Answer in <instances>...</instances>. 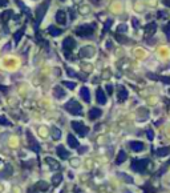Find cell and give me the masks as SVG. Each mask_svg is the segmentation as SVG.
Returning a JSON list of instances; mask_svg holds the SVG:
<instances>
[{
    "label": "cell",
    "instance_id": "6da1fadb",
    "mask_svg": "<svg viewBox=\"0 0 170 193\" xmlns=\"http://www.w3.org/2000/svg\"><path fill=\"white\" fill-rule=\"evenodd\" d=\"M148 164H149L148 158H135V160H133V161H132L130 168H132L134 172H140V173H142V172L146 169Z\"/></svg>",
    "mask_w": 170,
    "mask_h": 193
},
{
    "label": "cell",
    "instance_id": "7a4b0ae2",
    "mask_svg": "<svg viewBox=\"0 0 170 193\" xmlns=\"http://www.w3.org/2000/svg\"><path fill=\"white\" fill-rule=\"evenodd\" d=\"M64 108H65L68 112H70L72 115H81V111H82V107L80 105L79 101H76L75 99L69 100V101L64 105Z\"/></svg>",
    "mask_w": 170,
    "mask_h": 193
},
{
    "label": "cell",
    "instance_id": "3957f363",
    "mask_svg": "<svg viewBox=\"0 0 170 193\" xmlns=\"http://www.w3.org/2000/svg\"><path fill=\"white\" fill-rule=\"evenodd\" d=\"M93 32H95V26H80L76 28V33L79 36H82V37H89V36L93 35Z\"/></svg>",
    "mask_w": 170,
    "mask_h": 193
},
{
    "label": "cell",
    "instance_id": "277c9868",
    "mask_svg": "<svg viewBox=\"0 0 170 193\" xmlns=\"http://www.w3.org/2000/svg\"><path fill=\"white\" fill-rule=\"evenodd\" d=\"M72 128L75 129V132L79 133L80 136H85L89 132V128L82 123H80V121H72Z\"/></svg>",
    "mask_w": 170,
    "mask_h": 193
},
{
    "label": "cell",
    "instance_id": "5b68a950",
    "mask_svg": "<svg viewBox=\"0 0 170 193\" xmlns=\"http://www.w3.org/2000/svg\"><path fill=\"white\" fill-rule=\"evenodd\" d=\"M75 47H76V41L73 40L72 37H65V39H64V41H63V49H64V52H65L66 56H69L70 51H72Z\"/></svg>",
    "mask_w": 170,
    "mask_h": 193
},
{
    "label": "cell",
    "instance_id": "8992f818",
    "mask_svg": "<svg viewBox=\"0 0 170 193\" xmlns=\"http://www.w3.org/2000/svg\"><path fill=\"white\" fill-rule=\"evenodd\" d=\"M27 137H28V142H29V146L32 148V151H33V152H39V151H40V145H39V142L36 141L35 137L31 135L29 131H27Z\"/></svg>",
    "mask_w": 170,
    "mask_h": 193
},
{
    "label": "cell",
    "instance_id": "52a82bcc",
    "mask_svg": "<svg viewBox=\"0 0 170 193\" xmlns=\"http://www.w3.org/2000/svg\"><path fill=\"white\" fill-rule=\"evenodd\" d=\"M13 173V168L11 164H6L4 169L0 172V180H4V178H8L10 176H12Z\"/></svg>",
    "mask_w": 170,
    "mask_h": 193
},
{
    "label": "cell",
    "instance_id": "ba28073f",
    "mask_svg": "<svg viewBox=\"0 0 170 193\" xmlns=\"http://www.w3.org/2000/svg\"><path fill=\"white\" fill-rule=\"evenodd\" d=\"M129 146L132 151H134V152H141V151H144L145 149V145H144V142L141 141H130L129 142Z\"/></svg>",
    "mask_w": 170,
    "mask_h": 193
},
{
    "label": "cell",
    "instance_id": "9c48e42d",
    "mask_svg": "<svg viewBox=\"0 0 170 193\" xmlns=\"http://www.w3.org/2000/svg\"><path fill=\"white\" fill-rule=\"evenodd\" d=\"M96 100H97V103L101 105H104L105 103H106V96H105L102 89H100V88L97 89V92H96Z\"/></svg>",
    "mask_w": 170,
    "mask_h": 193
},
{
    "label": "cell",
    "instance_id": "30bf717a",
    "mask_svg": "<svg viewBox=\"0 0 170 193\" xmlns=\"http://www.w3.org/2000/svg\"><path fill=\"white\" fill-rule=\"evenodd\" d=\"M80 96H81V99L85 103L91 101V93H89V89L86 88V87H82V88L80 89Z\"/></svg>",
    "mask_w": 170,
    "mask_h": 193
},
{
    "label": "cell",
    "instance_id": "8fae6325",
    "mask_svg": "<svg viewBox=\"0 0 170 193\" xmlns=\"http://www.w3.org/2000/svg\"><path fill=\"white\" fill-rule=\"evenodd\" d=\"M56 22L59 23V24H61V26H65L66 24V15L64 11H59V12L56 13Z\"/></svg>",
    "mask_w": 170,
    "mask_h": 193
},
{
    "label": "cell",
    "instance_id": "7c38bea8",
    "mask_svg": "<svg viewBox=\"0 0 170 193\" xmlns=\"http://www.w3.org/2000/svg\"><path fill=\"white\" fill-rule=\"evenodd\" d=\"M101 115H102V111H101L100 108H92L91 111H89V119L91 120H96Z\"/></svg>",
    "mask_w": 170,
    "mask_h": 193
},
{
    "label": "cell",
    "instance_id": "4fadbf2b",
    "mask_svg": "<svg viewBox=\"0 0 170 193\" xmlns=\"http://www.w3.org/2000/svg\"><path fill=\"white\" fill-rule=\"evenodd\" d=\"M56 151H57V155L60 156V158H64V160H65V158H68L70 156V153L68 152V151H66V149L64 148L63 145H59L56 148Z\"/></svg>",
    "mask_w": 170,
    "mask_h": 193
},
{
    "label": "cell",
    "instance_id": "5bb4252c",
    "mask_svg": "<svg viewBox=\"0 0 170 193\" xmlns=\"http://www.w3.org/2000/svg\"><path fill=\"white\" fill-rule=\"evenodd\" d=\"M93 53H95V49L92 47H86V48H82L80 51V57H91L93 56Z\"/></svg>",
    "mask_w": 170,
    "mask_h": 193
},
{
    "label": "cell",
    "instance_id": "9a60e30c",
    "mask_svg": "<svg viewBox=\"0 0 170 193\" xmlns=\"http://www.w3.org/2000/svg\"><path fill=\"white\" fill-rule=\"evenodd\" d=\"M53 96L60 100V99L65 97V91H64L60 85H57V87H55V88H53Z\"/></svg>",
    "mask_w": 170,
    "mask_h": 193
},
{
    "label": "cell",
    "instance_id": "2e32d148",
    "mask_svg": "<svg viewBox=\"0 0 170 193\" xmlns=\"http://www.w3.org/2000/svg\"><path fill=\"white\" fill-rule=\"evenodd\" d=\"M118 101H125L126 99H128V91H126V88L125 87H120L118 88Z\"/></svg>",
    "mask_w": 170,
    "mask_h": 193
},
{
    "label": "cell",
    "instance_id": "e0dca14e",
    "mask_svg": "<svg viewBox=\"0 0 170 193\" xmlns=\"http://www.w3.org/2000/svg\"><path fill=\"white\" fill-rule=\"evenodd\" d=\"M68 144L70 148H79V141L73 135H68Z\"/></svg>",
    "mask_w": 170,
    "mask_h": 193
},
{
    "label": "cell",
    "instance_id": "ac0fdd59",
    "mask_svg": "<svg viewBox=\"0 0 170 193\" xmlns=\"http://www.w3.org/2000/svg\"><path fill=\"white\" fill-rule=\"evenodd\" d=\"M155 29H157V24H155V23H150V24L145 26L146 35H153V33L155 32Z\"/></svg>",
    "mask_w": 170,
    "mask_h": 193
},
{
    "label": "cell",
    "instance_id": "d6986e66",
    "mask_svg": "<svg viewBox=\"0 0 170 193\" xmlns=\"http://www.w3.org/2000/svg\"><path fill=\"white\" fill-rule=\"evenodd\" d=\"M125 160H126V153H125V151H120V152H118V156H117L116 164L120 165V164H122Z\"/></svg>",
    "mask_w": 170,
    "mask_h": 193
},
{
    "label": "cell",
    "instance_id": "ffe728a7",
    "mask_svg": "<svg viewBox=\"0 0 170 193\" xmlns=\"http://www.w3.org/2000/svg\"><path fill=\"white\" fill-rule=\"evenodd\" d=\"M170 153V146H166V148H160L155 151V155L157 156H167Z\"/></svg>",
    "mask_w": 170,
    "mask_h": 193
},
{
    "label": "cell",
    "instance_id": "44dd1931",
    "mask_svg": "<svg viewBox=\"0 0 170 193\" xmlns=\"http://www.w3.org/2000/svg\"><path fill=\"white\" fill-rule=\"evenodd\" d=\"M48 32H49V35H52V36H59L63 31H61L60 28H56V27L50 26L49 28H48Z\"/></svg>",
    "mask_w": 170,
    "mask_h": 193
},
{
    "label": "cell",
    "instance_id": "7402d4cb",
    "mask_svg": "<svg viewBox=\"0 0 170 193\" xmlns=\"http://www.w3.org/2000/svg\"><path fill=\"white\" fill-rule=\"evenodd\" d=\"M50 133H52V137H53V140H59L61 137V132L59 128L53 127L52 129H50Z\"/></svg>",
    "mask_w": 170,
    "mask_h": 193
},
{
    "label": "cell",
    "instance_id": "603a6c76",
    "mask_svg": "<svg viewBox=\"0 0 170 193\" xmlns=\"http://www.w3.org/2000/svg\"><path fill=\"white\" fill-rule=\"evenodd\" d=\"M61 180H63V176H61L60 173L52 176V184H53V185H59V184L61 183Z\"/></svg>",
    "mask_w": 170,
    "mask_h": 193
},
{
    "label": "cell",
    "instance_id": "cb8c5ba5",
    "mask_svg": "<svg viewBox=\"0 0 170 193\" xmlns=\"http://www.w3.org/2000/svg\"><path fill=\"white\" fill-rule=\"evenodd\" d=\"M45 161H47L48 164H49V165H50V167H52V168H55V169H59V168H60V165H59V162H56V161H55V160H53V158L47 157V158H45Z\"/></svg>",
    "mask_w": 170,
    "mask_h": 193
},
{
    "label": "cell",
    "instance_id": "d4e9b609",
    "mask_svg": "<svg viewBox=\"0 0 170 193\" xmlns=\"http://www.w3.org/2000/svg\"><path fill=\"white\" fill-rule=\"evenodd\" d=\"M149 77L150 79H154V80H161V81H164V83H167V84H170V77H166V76H153V75H149Z\"/></svg>",
    "mask_w": 170,
    "mask_h": 193
},
{
    "label": "cell",
    "instance_id": "484cf974",
    "mask_svg": "<svg viewBox=\"0 0 170 193\" xmlns=\"http://www.w3.org/2000/svg\"><path fill=\"white\" fill-rule=\"evenodd\" d=\"M116 39H117L118 41H121L122 44H128V43H130V40H129L128 37H125V36H121V35H118V33L116 35Z\"/></svg>",
    "mask_w": 170,
    "mask_h": 193
},
{
    "label": "cell",
    "instance_id": "4316f807",
    "mask_svg": "<svg viewBox=\"0 0 170 193\" xmlns=\"http://www.w3.org/2000/svg\"><path fill=\"white\" fill-rule=\"evenodd\" d=\"M24 35V28H21V29H19V31L16 32L15 33V36H13V37H15V41L16 43H19V40H20V37H21V36Z\"/></svg>",
    "mask_w": 170,
    "mask_h": 193
},
{
    "label": "cell",
    "instance_id": "83f0119b",
    "mask_svg": "<svg viewBox=\"0 0 170 193\" xmlns=\"http://www.w3.org/2000/svg\"><path fill=\"white\" fill-rule=\"evenodd\" d=\"M63 85L68 87L69 89H75L76 88V83H72V81H66V80H64L63 81Z\"/></svg>",
    "mask_w": 170,
    "mask_h": 193
},
{
    "label": "cell",
    "instance_id": "f1b7e54d",
    "mask_svg": "<svg viewBox=\"0 0 170 193\" xmlns=\"http://www.w3.org/2000/svg\"><path fill=\"white\" fill-rule=\"evenodd\" d=\"M36 188H39V189H41V190H47L48 189V184L44 183V181H40V183L36 185Z\"/></svg>",
    "mask_w": 170,
    "mask_h": 193
},
{
    "label": "cell",
    "instance_id": "f546056e",
    "mask_svg": "<svg viewBox=\"0 0 170 193\" xmlns=\"http://www.w3.org/2000/svg\"><path fill=\"white\" fill-rule=\"evenodd\" d=\"M164 32L166 33L167 37L170 39V22H169V23H166V24L164 26Z\"/></svg>",
    "mask_w": 170,
    "mask_h": 193
},
{
    "label": "cell",
    "instance_id": "4dcf8cb0",
    "mask_svg": "<svg viewBox=\"0 0 170 193\" xmlns=\"http://www.w3.org/2000/svg\"><path fill=\"white\" fill-rule=\"evenodd\" d=\"M126 29H128V27H126L125 24H121V26H118V28H117V32H118V33H125Z\"/></svg>",
    "mask_w": 170,
    "mask_h": 193
},
{
    "label": "cell",
    "instance_id": "1f68e13d",
    "mask_svg": "<svg viewBox=\"0 0 170 193\" xmlns=\"http://www.w3.org/2000/svg\"><path fill=\"white\" fill-rule=\"evenodd\" d=\"M120 177H122L124 180L126 181V183H133V178L130 177V176H128V174H124V173H120Z\"/></svg>",
    "mask_w": 170,
    "mask_h": 193
},
{
    "label": "cell",
    "instance_id": "d6a6232c",
    "mask_svg": "<svg viewBox=\"0 0 170 193\" xmlns=\"http://www.w3.org/2000/svg\"><path fill=\"white\" fill-rule=\"evenodd\" d=\"M0 124L1 125H11V121H8L4 116H0Z\"/></svg>",
    "mask_w": 170,
    "mask_h": 193
},
{
    "label": "cell",
    "instance_id": "836d02e7",
    "mask_svg": "<svg viewBox=\"0 0 170 193\" xmlns=\"http://www.w3.org/2000/svg\"><path fill=\"white\" fill-rule=\"evenodd\" d=\"M112 24H113V20H112V19L106 20V24H105V27H104V33L110 28V26H112Z\"/></svg>",
    "mask_w": 170,
    "mask_h": 193
},
{
    "label": "cell",
    "instance_id": "e575fe53",
    "mask_svg": "<svg viewBox=\"0 0 170 193\" xmlns=\"http://www.w3.org/2000/svg\"><path fill=\"white\" fill-rule=\"evenodd\" d=\"M146 136H148L149 140H153V139H154V132H153L151 129H148V131H146Z\"/></svg>",
    "mask_w": 170,
    "mask_h": 193
},
{
    "label": "cell",
    "instance_id": "d590c367",
    "mask_svg": "<svg viewBox=\"0 0 170 193\" xmlns=\"http://www.w3.org/2000/svg\"><path fill=\"white\" fill-rule=\"evenodd\" d=\"M66 72H68V75H69L70 77H80L79 75H77L75 71H72V69H66Z\"/></svg>",
    "mask_w": 170,
    "mask_h": 193
},
{
    "label": "cell",
    "instance_id": "8d00e7d4",
    "mask_svg": "<svg viewBox=\"0 0 170 193\" xmlns=\"http://www.w3.org/2000/svg\"><path fill=\"white\" fill-rule=\"evenodd\" d=\"M158 16H160V17H167V12H164V11H160V12H158Z\"/></svg>",
    "mask_w": 170,
    "mask_h": 193
},
{
    "label": "cell",
    "instance_id": "74e56055",
    "mask_svg": "<svg viewBox=\"0 0 170 193\" xmlns=\"http://www.w3.org/2000/svg\"><path fill=\"white\" fill-rule=\"evenodd\" d=\"M132 22H133V26H134V28H138V26H140L138 20H137V19H133Z\"/></svg>",
    "mask_w": 170,
    "mask_h": 193
},
{
    "label": "cell",
    "instance_id": "f35d334b",
    "mask_svg": "<svg viewBox=\"0 0 170 193\" xmlns=\"http://www.w3.org/2000/svg\"><path fill=\"white\" fill-rule=\"evenodd\" d=\"M106 91H108L109 95H112V92H113V87H112V85H106Z\"/></svg>",
    "mask_w": 170,
    "mask_h": 193
},
{
    "label": "cell",
    "instance_id": "ab89813d",
    "mask_svg": "<svg viewBox=\"0 0 170 193\" xmlns=\"http://www.w3.org/2000/svg\"><path fill=\"white\" fill-rule=\"evenodd\" d=\"M86 149H88L86 146H81V148H80V151H79V153H81V155H82L84 152H86Z\"/></svg>",
    "mask_w": 170,
    "mask_h": 193
},
{
    "label": "cell",
    "instance_id": "60d3db41",
    "mask_svg": "<svg viewBox=\"0 0 170 193\" xmlns=\"http://www.w3.org/2000/svg\"><path fill=\"white\" fill-rule=\"evenodd\" d=\"M162 3H164L166 7H170V0H162Z\"/></svg>",
    "mask_w": 170,
    "mask_h": 193
},
{
    "label": "cell",
    "instance_id": "b9f144b4",
    "mask_svg": "<svg viewBox=\"0 0 170 193\" xmlns=\"http://www.w3.org/2000/svg\"><path fill=\"white\" fill-rule=\"evenodd\" d=\"M8 0H0V6H7Z\"/></svg>",
    "mask_w": 170,
    "mask_h": 193
},
{
    "label": "cell",
    "instance_id": "7bdbcfd3",
    "mask_svg": "<svg viewBox=\"0 0 170 193\" xmlns=\"http://www.w3.org/2000/svg\"><path fill=\"white\" fill-rule=\"evenodd\" d=\"M106 48H108V49H110V48H112V41H108V44H106Z\"/></svg>",
    "mask_w": 170,
    "mask_h": 193
},
{
    "label": "cell",
    "instance_id": "ee69618b",
    "mask_svg": "<svg viewBox=\"0 0 170 193\" xmlns=\"http://www.w3.org/2000/svg\"><path fill=\"white\" fill-rule=\"evenodd\" d=\"M92 1H93V3H96V4L100 3V0H92Z\"/></svg>",
    "mask_w": 170,
    "mask_h": 193
},
{
    "label": "cell",
    "instance_id": "f6af8a7d",
    "mask_svg": "<svg viewBox=\"0 0 170 193\" xmlns=\"http://www.w3.org/2000/svg\"><path fill=\"white\" fill-rule=\"evenodd\" d=\"M75 193H81V190H80V189H76V192Z\"/></svg>",
    "mask_w": 170,
    "mask_h": 193
},
{
    "label": "cell",
    "instance_id": "bcb514c9",
    "mask_svg": "<svg viewBox=\"0 0 170 193\" xmlns=\"http://www.w3.org/2000/svg\"><path fill=\"white\" fill-rule=\"evenodd\" d=\"M169 92H170V91H169Z\"/></svg>",
    "mask_w": 170,
    "mask_h": 193
}]
</instances>
